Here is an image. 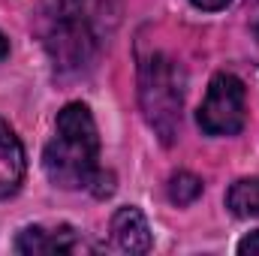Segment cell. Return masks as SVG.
<instances>
[{
    "instance_id": "cell-1",
    "label": "cell",
    "mask_w": 259,
    "mask_h": 256,
    "mask_svg": "<svg viewBox=\"0 0 259 256\" xmlns=\"http://www.w3.org/2000/svg\"><path fill=\"white\" fill-rule=\"evenodd\" d=\"M42 169L55 187L81 190L100 178V136L88 106L69 103L58 115L55 139L46 145Z\"/></svg>"
},
{
    "instance_id": "cell-2",
    "label": "cell",
    "mask_w": 259,
    "mask_h": 256,
    "mask_svg": "<svg viewBox=\"0 0 259 256\" xmlns=\"http://www.w3.org/2000/svg\"><path fill=\"white\" fill-rule=\"evenodd\" d=\"M139 100L145 121L169 145L181 127L184 106V72L166 55H151L139 66Z\"/></svg>"
},
{
    "instance_id": "cell-3",
    "label": "cell",
    "mask_w": 259,
    "mask_h": 256,
    "mask_svg": "<svg viewBox=\"0 0 259 256\" xmlns=\"http://www.w3.org/2000/svg\"><path fill=\"white\" fill-rule=\"evenodd\" d=\"M244 81L232 72H217L199 106V127L208 136H235L244 127Z\"/></svg>"
},
{
    "instance_id": "cell-4",
    "label": "cell",
    "mask_w": 259,
    "mask_h": 256,
    "mask_svg": "<svg viewBox=\"0 0 259 256\" xmlns=\"http://www.w3.org/2000/svg\"><path fill=\"white\" fill-rule=\"evenodd\" d=\"M78 247V235L72 226H27L18 241L15 250L18 253H72Z\"/></svg>"
},
{
    "instance_id": "cell-5",
    "label": "cell",
    "mask_w": 259,
    "mask_h": 256,
    "mask_svg": "<svg viewBox=\"0 0 259 256\" xmlns=\"http://www.w3.org/2000/svg\"><path fill=\"white\" fill-rule=\"evenodd\" d=\"M112 241L124 253H148L151 250V226L139 208H118L112 217Z\"/></svg>"
},
{
    "instance_id": "cell-6",
    "label": "cell",
    "mask_w": 259,
    "mask_h": 256,
    "mask_svg": "<svg viewBox=\"0 0 259 256\" xmlns=\"http://www.w3.org/2000/svg\"><path fill=\"white\" fill-rule=\"evenodd\" d=\"M24 181V148L6 121H0V199L18 193Z\"/></svg>"
},
{
    "instance_id": "cell-7",
    "label": "cell",
    "mask_w": 259,
    "mask_h": 256,
    "mask_svg": "<svg viewBox=\"0 0 259 256\" xmlns=\"http://www.w3.org/2000/svg\"><path fill=\"white\" fill-rule=\"evenodd\" d=\"M226 205L235 217H259V178H241L226 193Z\"/></svg>"
},
{
    "instance_id": "cell-8",
    "label": "cell",
    "mask_w": 259,
    "mask_h": 256,
    "mask_svg": "<svg viewBox=\"0 0 259 256\" xmlns=\"http://www.w3.org/2000/svg\"><path fill=\"white\" fill-rule=\"evenodd\" d=\"M199 193H202V181L196 175H190V172L172 175V181H169V199L175 205H190V202L199 199Z\"/></svg>"
},
{
    "instance_id": "cell-9",
    "label": "cell",
    "mask_w": 259,
    "mask_h": 256,
    "mask_svg": "<svg viewBox=\"0 0 259 256\" xmlns=\"http://www.w3.org/2000/svg\"><path fill=\"white\" fill-rule=\"evenodd\" d=\"M238 253H250V256H259V232H253V235H247L241 244H238Z\"/></svg>"
},
{
    "instance_id": "cell-10",
    "label": "cell",
    "mask_w": 259,
    "mask_h": 256,
    "mask_svg": "<svg viewBox=\"0 0 259 256\" xmlns=\"http://www.w3.org/2000/svg\"><path fill=\"white\" fill-rule=\"evenodd\" d=\"M190 3H193V6H199V9H211V12H214V9H223V6H229L232 0H190Z\"/></svg>"
},
{
    "instance_id": "cell-11",
    "label": "cell",
    "mask_w": 259,
    "mask_h": 256,
    "mask_svg": "<svg viewBox=\"0 0 259 256\" xmlns=\"http://www.w3.org/2000/svg\"><path fill=\"white\" fill-rule=\"evenodd\" d=\"M250 24H253V30L259 33V0L250 3Z\"/></svg>"
},
{
    "instance_id": "cell-12",
    "label": "cell",
    "mask_w": 259,
    "mask_h": 256,
    "mask_svg": "<svg viewBox=\"0 0 259 256\" xmlns=\"http://www.w3.org/2000/svg\"><path fill=\"white\" fill-rule=\"evenodd\" d=\"M6 55H9V39H6V36L0 33V61H3Z\"/></svg>"
}]
</instances>
